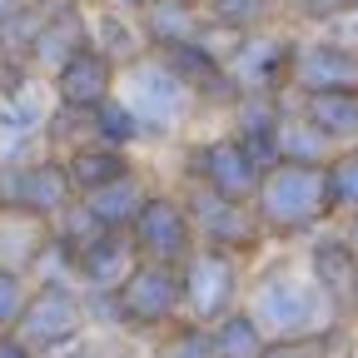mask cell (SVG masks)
<instances>
[{"mask_svg": "<svg viewBox=\"0 0 358 358\" xmlns=\"http://www.w3.org/2000/svg\"><path fill=\"white\" fill-rule=\"evenodd\" d=\"M249 313L264 334L274 338H308V334H329L334 329V303L324 299V289L313 284V274H289V268H274L254 284Z\"/></svg>", "mask_w": 358, "mask_h": 358, "instance_id": "6da1fadb", "label": "cell"}, {"mask_svg": "<svg viewBox=\"0 0 358 358\" xmlns=\"http://www.w3.org/2000/svg\"><path fill=\"white\" fill-rule=\"evenodd\" d=\"M254 204H259L254 214L268 234H299L334 209L329 204V174H324V164H274L264 174Z\"/></svg>", "mask_w": 358, "mask_h": 358, "instance_id": "7a4b0ae2", "label": "cell"}, {"mask_svg": "<svg viewBox=\"0 0 358 358\" xmlns=\"http://www.w3.org/2000/svg\"><path fill=\"white\" fill-rule=\"evenodd\" d=\"M80 334H85V294L65 284H40L15 324V338L35 348L40 358L65 343H80Z\"/></svg>", "mask_w": 358, "mask_h": 358, "instance_id": "3957f363", "label": "cell"}, {"mask_svg": "<svg viewBox=\"0 0 358 358\" xmlns=\"http://www.w3.org/2000/svg\"><path fill=\"white\" fill-rule=\"evenodd\" d=\"M179 279H185V308L189 319L204 329H214L224 313H234V289H239V274H234V254H219V249H199L179 264Z\"/></svg>", "mask_w": 358, "mask_h": 358, "instance_id": "277c9868", "label": "cell"}, {"mask_svg": "<svg viewBox=\"0 0 358 358\" xmlns=\"http://www.w3.org/2000/svg\"><path fill=\"white\" fill-rule=\"evenodd\" d=\"M185 209H189V219H194V234L204 239V249H219V254H244V249H254L259 234H264V224H259V214H254L249 204L224 199V194H214V189H204V185H194V194H189Z\"/></svg>", "mask_w": 358, "mask_h": 358, "instance_id": "5b68a950", "label": "cell"}, {"mask_svg": "<svg viewBox=\"0 0 358 358\" xmlns=\"http://www.w3.org/2000/svg\"><path fill=\"white\" fill-rule=\"evenodd\" d=\"M134 244H140V259L145 264H185L194 249V219H189V209L179 204V199H169V194H150L145 199V209H140V219H134Z\"/></svg>", "mask_w": 358, "mask_h": 358, "instance_id": "8992f818", "label": "cell"}, {"mask_svg": "<svg viewBox=\"0 0 358 358\" xmlns=\"http://www.w3.org/2000/svg\"><path fill=\"white\" fill-rule=\"evenodd\" d=\"M120 308L129 329H159L185 308V279L174 264H140L120 289Z\"/></svg>", "mask_w": 358, "mask_h": 358, "instance_id": "52a82bcc", "label": "cell"}, {"mask_svg": "<svg viewBox=\"0 0 358 358\" xmlns=\"http://www.w3.org/2000/svg\"><path fill=\"white\" fill-rule=\"evenodd\" d=\"M194 179H199L204 189L224 194V199L249 204L259 194V185H264V169L244 155L239 140H214V145H199L194 150Z\"/></svg>", "mask_w": 358, "mask_h": 358, "instance_id": "ba28073f", "label": "cell"}, {"mask_svg": "<svg viewBox=\"0 0 358 358\" xmlns=\"http://www.w3.org/2000/svg\"><path fill=\"white\" fill-rule=\"evenodd\" d=\"M140 264H145V259H140V244H134L129 229H105L95 244L80 249V279H85V289L120 294Z\"/></svg>", "mask_w": 358, "mask_h": 358, "instance_id": "9c48e42d", "label": "cell"}, {"mask_svg": "<svg viewBox=\"0 0 358 358\" xmlns=\"http://www.w3.org/2000/svg\"><path fill=\"white\" fill-rule=\"evenodd\" d=\"M124 105H129V115L140 120V129H155V134H164L174 120H179V110H185V80H179L174 70H134V80H129V95H124Z\"/></svg>", "mask_w": 358, "mask_h": 358, "instance_id": "30bf717a", "label": "cell"}, {"mask_svg": "<svg viewBox=\"0 0 358 358\" xmlns=\"http://www.w3.org/2000/svg\"><path fill=\"white\" fill-rule=\"evenodd\" d=\"M308 274L334 303V313H358V254L348 239H319L308 249Z\"/></svg>", "mask_w": 358, "mask_h": 358, "instance_id": "8fae6325", "label": "cell"}, {"mask_svg": "<svg viewBox=\"0 0 358 358\" xmlns=\"http://www.w3.org/2000/svg\"><path fill=\"white\" fill-rule=\"evenodd\" d=\"M110 85H115V60L90 50V45L55 70V90H60L65 110H100L110 100Z\"/></svg>", "mask_w": 358, "mask_h": 358, "instance_id": "7c38bea8", "label": "cell"}, {"mask_svg": "<svg viewBox=\"0 0 358 358\" xmlns=\"http://www.w3.org/2000/svg\"><path fill=\"white\" fill-rule=\"evenodd\" d=\"M303 95H358V55L343 45H313L294 65Z\"/></svg>", "mask_w": 358, "mask_h": 358, "instance_id": "4fadbf2b", "label": "cell"}, {"mask_svg": "<svg viewBox=\"0 0 358 358\" xmlns=\"http://www.w3.org/2000/svg\"><path fill=\"white\" fill-rule=\"evenodd\" d=\"M145 185L134 174H124V179H115V185H105V189H95V194H85L80 204L95 214V224L100 229H134V219H140V209H145Z\"/></svg>", "mask_w": 358, "mask_h": 358, "instance_id": "5bb4252c", "label": "cell"}, {"mask_svg": "<svg viewBox=\"0 0 358 358\" xmlns=\"http://www.w3.org/2000/svg\"><path fill=\"white\" fill-rule=\"evenodd\" d=\"M65 169H70L75 194L85 199V194L115 185V179H124L129 174V159H124V150H110V145H80V150H70Z\"/></svg>", "mask_w": 358, "mask_h": 358, "instance_id": "9a60e30c", "label": "cell"}, {"mask_svg": "<svg viewBox=\"0 0 358 358\" xmlns=\"http://www.w3.org/2000/svg\"><path fill=\"white\" fill-rule=\"evenodd\" d=\"M80 50H85L80 15H70V10H50V15H45V25H40V35H35V45H30V60L60 70V65H65L70 55H80Z\"/></svg>", "mask_w": 358, "mask_h": 358, "instance_id": "2e32d148", "label": "cell"}, {"mask_svg": "<svg viewBox=\"0 0 358 358\" xmlns=\"http://www.w3.org/2000/svg\"><path fill=\"white\" fill-rule=\"evenodd\" d=\"M45 239H50V229H45L40 219L0 214V268H20V274H30V264H35Z\"/></svg>", "mask_w": 358, "mask_h": 358, "instance_id": "e0dca14e", "label": "cell"}, {"mask_svg": "<svg viewBox=\"0 0 358 358\" xmlns=\"http://www.w3.org/2000/svg\"><path fill=\"white\" fill-rule=\"evenodd\" d=\"M209 348H214V358H264L268 334L254 324V313H224L209 329Z\"/></svg>", "mask_w": 358, "mask_h": 358, "instance_id": "ac0fdd59", "label": "cell"}, {"mask_svg": "<svg viewBox=\"0 0 358 358\" xmlns=\"http://www.w3.org/2000/svg\"><path fill=\"white\" fill-rule=\"evenodd\" d=\"M303 120L324 140H353L358 134V95H303Z\"/></svg>", "mask_w": 358, "mask_h": 358, "instance_id": "d6986e66", "label": "cell"}, {"mask_svg": "<svg viewBox=\"0 0 358 358\" xmlns=\"http://www.w3.org/2000/svg\"><path fill=\"white\" fill-rule=\"evenodd\" d=\"M289 50L284 45H239V55H234V70H239V85H249V95H268L284 70Z\"/></svg>", "mask_w": 358, "mask_h": 358, "instance_id": "ffe728a7", "label": "cell"}, {"mask_svg": "<svg viewBox=\"0 0 358 358\" xmlns=\"http://www.w3.org/2000/svg\"><path fill=\"white\" fill-rule=\"evenodd\" d=\"M145 20H150V40L169 45V50H179V45H189L199 35L185 0H145Z\"/></svg>", "mask_w": 358, "mask_h": 358, "instance_id": "44dd1931", "label": "cell"}, {"mask_svg": "<svg viewBox=\"0 0 358 358\" xmlns=\"http://www.w3.org/2000/svg\"><path fill=\"white\" fill-rule=\"evenodd\" d=\"M324 145L308 120H279V164H324Z\"/></svg>", "mask_w": 358, "mask_h": 358, "instance_id": "7402d4cb", "label": "cell"}, {"mask_svg": "<svg viewBox=\"0 0 358 358\" xmlns=\"http://www.w3.org/2000/svg\"><path fill=\"white\" fill-rule=\"evenodd\" d=\"M134 134H145V129H140V120L129 115V105H124V100H105V105L95 110V145L124 150Z\"/></svg>", "mask_w": 358, "mask_h": 358, "instance_id": "603a6c76", "label": "cell"}, {"mask_svg": "<svg viewBox=\"0 0 358 358\" xmlns=\"http://www.w3.org/2000/svg\"><path fill=\"white\" fill-rule=\"evenodd\" d=\"M264 358H343V334H308V338H274L264 348Z\"/></svg>", "mask_w": 358, "mask_h": 358, "instance_id": "cb8c5ba5", "label": "cell"}, {"mask_svg": "<svg viewBox=\"0 0 358 358\" xmlns=\"http://www.w3.org/2000/svg\"><path fill=\"white\" fill-rule=\"evenodd\" d=\"M30 294H35L30 274H20V268H0V334H15Z\"/></svg>", "mask_w": 358, "mask_h": 358, "instance_id": "d4e9b609", "label": "cell"}, {"mask_svg": "<svg viewBox=\"0 0 358 358\" xmlns=\"http://www.w3.org/2000/svg\"><path fill=\"white\" fill-rule=\"evenodd\" d=\"M324 174H329V204H334V209H353V214H358V150H348V155L329 159V164H324Z\"/></svg>", "mask_w": 358, "mask_h": 358, "instance_id": "484cf974", "label": "cell"}, {"mask_svg": "<svg viewBox=\"0 0 358 358\" xmlns=\"http://www.w3.org/2000/svg\"><path fill=\"white\" fill-rule=\"evenodd\" d=\"M155 358H214V348H209V329H199V324H185Z\"/></svg>", "mask_w": 358, "mask_h": 358, "instance_id": "4316f807", "label": "cell"}, {"mask_svg": "<svg viewBox=\"0 0 358 358\" xmlns=\"http://www.w3.org/2000/svg\"><path fill=\"white\" fill-rule=\"evenodd\" d=\"M209 6H214L219 25H229V30H239V25L264 15V0H209Z\"/></svg>", "mask_w": 358, "mask_h": 358, "instance_id": "83f0119b", "label": "cell"}, {"mask_svg": "<svg viewBox=\"0 0 358 358\" xmlns=\"http://www.w3.org/2000/svg\"><path fill=\"white\" fill-rule=\"evenodd\" d=\"M105 45H110V60H115V55H129V50H134L120 20H105Z\"/></svg>", "mask_w": 358, "mask_h": 358, "instance_id": "f1b7e54d", "label": "cell"}, {"mask_svg": "<svg viewBox=\"0 0 358 358\" xmlns=\"http://www.w3.org/2000/svg\"><path fill=\"white\" fill-rule=\"evenodd\" d=\"M294 10H303V15H334V10H343L348 0H289Z\"/></svg>", "mask_w": 358, "mask_h": 358, "instance_id": "f546056e", "label": "cell"}, {"mask_svg": "<svg viewBox=\"0 0 358 358\" xmlns=\"http://www.w3.org/2000/svg\"><path fill=\"white\" fill-rule=\"evenodd\" d=\"M0 358H40L35 348H25L15 334H0Z\"/></svg>", "mask_w": 358, "mask_h": 358, "instance_id": "4dcf8cb0", "label": "cell"}, {"mask_svg": "<svg viewBox=\"0 0 358 358\" xmlns=\"http://www.w3.org/2000/svg\"><path fill=\"white\" fill-rule=\"evenodd\" d=\"M20 10H25V0H0V25H10Z\"/></svg>", "mask_w": 358, "mask_h": 358, "instance_id": "1f68e13d", "label": "cell"}, {"mask_svg": "<svg viewBox=\"0 0 358 358\" xmlns=\"http://www.w3.org/2000/svg\"><path fill=\"white\" fill-rule=\"evenodd\" d=\"M348 244H353V254H358V214H353V224H348Z\"/></svg>", "mask_w": 358, "mask_h": 358, "instance_id": "d6a6232c", "label": "cell"}, {"mask_svg": "<svg viewBox=\"0 0 358 358\" xmlns=\"http://www.w3.org/2000/svg\"><path fill=\"white\" fill-rule=\"evenodd\" d=\"M90 358H129L124 348H105V353H90Z\"/></svg>", "mask_w": 358, "mask_h": 358, "instance_id": "836d02e7", "label": "cell"}]
</instances>
